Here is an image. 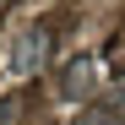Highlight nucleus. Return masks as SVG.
I'll return each mask as SVG.
<instances>
[{
    "label": "nucleus",
    "mask_w": 125,
    "mask_h": 125,
    "mask_svg": "<svg viewBox=\"0 0 125 125\" xmlns=\"http://www.w3.org/2000/svg\"><path fill=\"white\" fill-rule=\"evenodd\" d=\"M87 76H93V65H71V76H65V87L76 93V87H87Z\"/></svg>",
    "instance_id": "obj_1"
},
{
    "label": "nucleus",
    "mask_w": 125,
    "mask_h": 125,
    "mask_svg": "<svg viewBox=\"0 0 125 125\" xmlns=\"http://www.w3.org/2000/svg\"><path fill=\"white\" fill-rule=\"evenodd\" d=\"M114 120H125V87L114 93Z\"/></svg>",
    "instance_id": "obj_2"
}]
</instances>
